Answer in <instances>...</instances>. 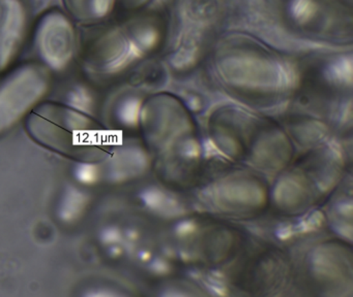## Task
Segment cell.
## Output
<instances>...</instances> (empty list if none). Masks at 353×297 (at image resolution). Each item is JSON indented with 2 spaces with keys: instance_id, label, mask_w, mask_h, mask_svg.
<instances>
[{
  "instance_id": "6da1fadb",
  "label": "cell",
  "mask_w": 353,
  "mask_h": 297,
  "mask_svg": "<svg viewBox=\"0 0 353 297\" xmlns=\"http://www.w3.org/2000/svg\"><path fill=\"white\" fill-rule=\"evenodd\" d=\"M48 87V74L40 66L26 65L12 74L0 85V131L14 125Z\"/></svg>"
},
{
  "instance_id": "7a4b0ae2",
  "label": "cell",
  "mask_w": 353,
  "mask_h": 297,
  "mask_svg": "<svg viewBox=\"0 0 353 297\" xmlns=\"http://www.w3.org/2000/svg\"><path fill=\"white\" fill-rule=\"evenodd\" d=\"M36 43L45 62L50 67L61 69L71 61L75 49L73 25L61 10H50L39 22Z\"/></svg>"
},
{
  "instance_id": "3957f363",
  "label": "cell",
  "mask_w": 353,
  "mask_h": 297,
  "mask_svg": "<svg viewBox=\"0 0 353 297\" xmlns=\"http://www.w3.org/2000/svg\"><path fill=\"white\" fill-rule=\"evenodd\" d=\"M28 12L21 0H0V72L19 53L26 36Z\"/></svg>"
},
{
  "instance_id": "277c9868",
  "label": "cell",
  "mask_w": 353,
  "mask_h": 297,
  "mask_svg": "<svg viewBox=\"0 0 353 297\" xmlns=\"http://www.w3.org/2000/svg\"><path fill=\"white\" fill-rule=\"evenodd\" d=\"M85 41H88V60L94 67L115 69L123 65L129 57V43L119 31L94 29Z\"/></svg>"
},
{
  "instance_id": "5b68a950",
  "label": "cell",
  "mask_w": 353,
  "mask_h": 297,
  "mask_svg": "<svg viewBox=\"0 0 353 297\" xmlns=\"http://www.w3.org/2000/svg\"><path fill=\"white\" fill-rule=\"evenodd\" d=\"M315 10L313 0H293L291 4V14L297 22H307L313 16Z\"/></svg>"
}]
</instances>
